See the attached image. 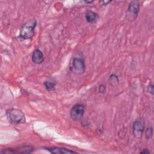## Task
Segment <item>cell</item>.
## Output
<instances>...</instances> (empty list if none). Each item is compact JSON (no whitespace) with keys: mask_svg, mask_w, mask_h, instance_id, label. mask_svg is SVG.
Wrapping results in <instances>:
<instances>
[{"mask_svg":"<svg viewBox=\"0 0 154 154\" xmlns=\"http://www.w3.org/2000/svg\"><path fill=\"white\" fill-rule=\"evenodd\" d=\"M37 26V20L31 19L26 22L21 27L19 37L20 40L32 39L34 35V30Z\"/></svg>","mask_w":154,"mask_h":154,"instance_id":"1","label":"cell"},{"mask_svg":"<svg viewBox=\"0 0 154 154\" xmlns=\"http://www.w3.org/2000/svg\"><path fill=\"white\" fill-rule=\"evenodd\" d=\"M6 116L8 121L14 125L23 124L26 122L24 113L20 109L11 108L6 111Z\"/></svg>","mask_w":154,"mask_h":154,"instance_id":"2","label":"cell"},{"mask_svg":"<svg viewBox=\"0 0 154 154\" xmlns=\"http://www.w3.org/2000/svg\"><path fill=\"white\" fill-rule=\"evenodd\" d=\"M85 64L82 57H75L72 59L70 70L78 75H82L85 72Z\"/></svg>","mask_w":154,"mask_h":154,"instance_id":"3","label":"cell"},{"mask_svg":"<svg viewBox=\"0 0 154 154\" xmlns=\"http://www.w3.org/2000/svg\"><path fill=\"white\" fill-rule=\"evenodd\" d=\"M140 8V2L138 1H131L128 6L126 11V17L130 21L132 22L135 20L138 16V13Z\"/></svg>","mask_w":154,"mask_h":154,"instance_id":"4","label":"cell"},{"mask_svg":"<svg viewBox=\"0 0 154 154\" xmlns=\"http://www.w3.org/2000/svg\"><path fill=\"white\" fill-rule=\"evenodd\" d=\"M145 129V121L141 117L137 119L132 126V133L137 138H141L143 135Z\"/></svg>","mask_w":154,"mask_h":154,"instance_id":"5","label":"cell"},{"mask_svg":"<svg viewBox=\"0 0 154 154\" xmlns=\"http://www.w3.org/2000/svg\"><path fill=\"white\" fill-rule=\"evenodd\" d=\"M85 112V106L82 103H76L70 109V116L74 121L81 120Z\"/></svg>","mask_w":154,"mask_h":154,"instance_id":"6","label":"cell"},{"mask_svg":"<svg viewBox=\"0 0 154 154\" xmlns=\"http://www.w3.org/2000/svg\"><path fill=\"white\" fill-rule=\"evenodd\" d=\"M44 149L48 150L49 152L54 154H70V153H76V152L71 150L70 149L60 147H45Z\"/></svg>","mask_w":154,"mask_h":154,"instance_id":"7","label":"cell"},{"mask_svg":"<svg viewBox=\"0 0 154 154\" xmlns=\"http://www.w3.org/2000/svg\"><path fill=\"white\" fill-rule=\"evenodd\" d=\"M32 61L34 63L37 64H40L43 62V54L40 49H37L33 52L32 54Z\"/></svg>","mask_w":154,"mask_h":154,"instance_id":"8","label":"cell"},{"mask_svg":"<svg viewBox=\"0 0 154 154\" xmlns=\"http://www.w3.org/2000/svg\"><path fill=\"white\" fill-rule=\"evenodd\" d=\"M85 17L88 23H94L98 20L99 17L97 13H96V12L91 10H88L85 13Z\"/></svg>","mask_w":154,"mask_h":154,"instance_id":"9","label":"cell"},{"mask_svg":"<svg viewBox=\"0 0 154 154\" xmlns=\"http://www.w3.org/2000/svg\"><path fill=\"white\" fill-rule=\"evenodd\" d=\"M56 85V82L53 79H49L44 82V85L46 90L52 91L54 90Z\"/></svg>","mask_w":154,"mask_h":154,"instance_id":"10","label":"cell"},{"mask_svg":"<svg viewBox=\"0 0 154 154\" xmlns=\"http://www.w3.org/2000/svg\"><path fill=\"white\" fill-rule=\"evenodd\" d=\"M145 136L147 140L151 139L153 137V128L152 126L148 127L145 131Z\"/></svg>","mask_w":154,"mask_h":154,"instance_id":"11","label":"cell"},{"mask_svg":"<svg viewBox=\"0 0 154 154\" xmlns=\"http://www.w3.org/2000/svg\"><path fill=\"white\" fill-rule=\"evenodd\" d=\"M109 80H110V81L111 82V84H112V82L116 83V82L117 83H118V82H119L118 77H117V75H116L115 74H112L111 75H110V76H109Z\"/></svg>","mask_w":154,"mask_h":154,"instance_id":"12","label":"cell"},{"mask_svg":"<svg viewBox=\"0 0 154 154\" xmlns=\"http://www.w3.org/2000/svg\"><path fill=\"white\" fill-rule=\"evenodd\" d=\"M147 90L152 95H153V85L152 83L148 85V86L147 87Z\"/></svg>","mask_w":154,"mask_h":154,"instance_id":"13","label":"cell"},{"mask_svg":"<svg viewBox=\"0 0 154 154\" xmlns=\"http://www.w3.org/2000/svg\"><path fill=\"white\" fill-rule=\"evenodd\" d=\"M105 90V87L103 85H100L99 87V91L100 93H103Z\"/></svg>","mask_w":154,"mask_h":154,"instance_id":"14","label":"cell"},{"mask_svg":"<svg viewBox=\"0 0 154 154\" xmlns=\"http://www.w3.org/2000/svg\"><path fill=\"white\" fill-rule=\"evenodd\" d=\"M111 1H99V2L102 4V5H106L110 3Z\"/></svg>","mask_w":154,"mask_h":154,"instance_id":"15","label":"cell"},{"mask_svg":"<svg viewBox=\"0 0 154 154\" xmlns=\"http://www.w3.org/2000/svg\"><path fill=\"white\" fill-rule=\"evenodd\" d=\"M140 153H147V154H149V153H150V152L147 149H145V150H143V151H141Z\"/></svg>","mask_w":154,"mask_h":154,"instance_id":"16","label":"cell"}]
</instances>
